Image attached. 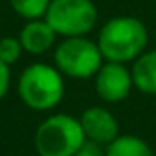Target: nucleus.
Listing matches in <instances>:
<instances>
[{
  "mask_svg": "<svg viewBox=\"0 0 156 156\" xmlns=\"http://www.w3.org/2000/svg\"><path fill=\"white\" fill-rule=\"evenodd\" d=\"M73 156H101V151H99V145H96L92 141H87Z\"/></svg>",
  "mask_w": 156,
  "mask_h": 156,
  "instance_id": "nucleus-14",
  "label": "nucleus"
},
{
  "mask_svg": "<svg viewBox=\"0 0 156 156\" xmlns=\"http://www.w3.org/2000/svg\"><path fill=\"white\" fill-rule=\"evenodd\" d=\"M105 156H154V154L152 149L147 145V141H143L138 136L125 134L118 136L114 141L107 145Z\"/></svg>",
  "mask_w": 156,
  "mask_h": 156,
  "instance_id": "nucleus-10",
  "label": "nucleus"
},
{
  "mask_svg": "<svg viewBox=\"0 0 156 156\" xmlns=\"http://www.w3.org/2000/svg\"><path fill=\"white\" fill-rule=\"evenodd\" d=\"M57 33L48 26L46 20H30L19 35V41L24 48V51L31 53V55H42L46 53L53 42H55Z\"/></svg>",
  "mask_w": 156,
  "mask_h": 156,
  "instance_id": "nucleus-8",
  "label": "nucleus"
},
{
  "mask_svg": "<svg viewBox=\"0 0 156 156\" xmlns=\"http://www.w3.org/2000/svg\"><path fill=\"white\" fill-rule=\"evenodd\" d=\"M53 59L57 70L73 79H88L103 66V55L99 51V46L85 37L64 39L57 46Z\"/></svg>",
  "mask_w": 156,
  "mask_h": 156,
  "instance_id": "nucleus-5",
  "label": "nucleus"
},
{
  "mask_svg": "<svg viewBox=\"0 0 156 156\" xmlns=\"http://www.w3.org/2000/svg\"><path fill=\"white\" fill-rule=\"evenodd\" d=\"M79 121L87 141H92L96 145H108L118 138V121L103 107L87 108Z\"/></svg>",
  "mask_w": 156,
  "mask_h": 156,
  "instance_id": "nucleus-7",
  "label": "nucleus"
},
{
  "mask_svg": "<svg viewBox=\"0 0 156 156\" xmlns=\"http://www.w3.org/2000/svg\"><path fill=\"white\" fill-rule=\"evenodd\" d=\"M19 96L33 110H51L64 96L62 75L44 62L30 64L19 77Z\"/></svg>",
  "mask_w": 156,
  "mask_h": 156,
  "instance_id": "nucleus-2",
  "label": "nucleus"
},
{
  "mask_svg": "<svg viewBox=\"0 0 156 156\" xmlns=\"http://www.w3.org/2000/svg\"><path fill=\"white\" fill-rule=\"evenodd\" d=\"M149 41L145 24L136 17H116L103 24L98 46L108 62H129L138 59Z\"/></svg>",
  "mask_w": 156,
  "mask_h": 156,
  "instance_id": "nucleus-1",
  "label": "nucleus"
},
{
  "mask_svg": "<svg viewBox=\"0 0 156 156\" xmlns=\"http://www.w3.org/2000/svg\"><path fill=\"white\" fill-rule=\"evenodd\" d=\"M44 20L57 35L85 37L98 22V9L92 0H51Z\"/></svg>",
  "mask_w": 156,
  "mask_h": 156,
  "instance_id": "nucleus-4",
  "label": "nucleus"
},
{
  "mask_svg": "<svg viewBox=\"0 0 156 156\" xmlns=\"http://www.w3.org/2000/svg\"><path fill=\"white\" fill-rule=\"evenodd\" d=\"M51 0H9L13 11L26 20H39L46 15Z\"/></svg>",
  "mask_w": 156,
  "mask_h": 156,
  "instance_id": "nucleus-11",
  "label": "nucleus"
},
{
  "mask_svg": "<svg viewBox=\"0 0 156 156\" xmlns=\"http://www.w3.org/2000/svg\"><path fill=\"white\" fill-rule=\"evenodd\" d=\"M85 143L81 121L66 114L46 118L35 132V151L39 156H73Z\"/></svg>",
  "mask_w": 156,
  "mask_h": 156,
  "instance_id": "nucleus-3",
  "label": "nucleus"
},
{
  "mask_svg": "<svg viewBox=\"0 0 156 156\" xmlns=\"http://www.w3.org/2000/svg\"><path fill=\"white\" fill-rule=\"evenodd\" d=\"M132 73L121 62H108L96 73V92L107 103L123 101L132 88Z\"/></svg>",
  "mask_w": 156,
  "mask_h": 156,
  "instance_id": "nucleus-6",
  "label": "nucleus"
},
{
  "mask_svg": "<svg viewBox=\"0 0 156 156\" xmlns=\"http://www.w3.org/2000/svg\"><path fill=\"white\" fill-rule=\"evenodd\" d=\"M132 83L145 94H156V50L141 53L132 66Z\"/></svg>",
  "mask_w": 156,
  "mask_h": 156,
  "instance_id": "nucleus-9",
  "label": "nucleus"
},
{
  "mask_svg": "<svg viewBox=\"0 0 156 156\" xmlns=\"http://www.w3.org/2000/svg\"><path fill=\"white\" fill-rule=\"evenodd\" d=\"M9 66L6 62L0 61V99H2L6 94H8V88H9Z\"/></svg>",
  "mask_w": 156,
  "mask_h": 156,
  "instance_id": "nucleus-13",
  "label": "nucleus"
},
{
  "mask_svg": "<svg viewBox=\"0 0 156 156\" xmlns=\"http://www.w3.org/2000/svg\"><path fill=\"white\" fill-rule=\"evenodd\" d=\"M22 44L19 39L15 37H4V39H0V61L6 62L8 66L17 62L20 53H22Z\"/></svg>",
  "mask_w": 156,
  "mask_h": 156,
  "instance_id": "nucleus-12",
  "label": "nucleus"
}]
</instances>
